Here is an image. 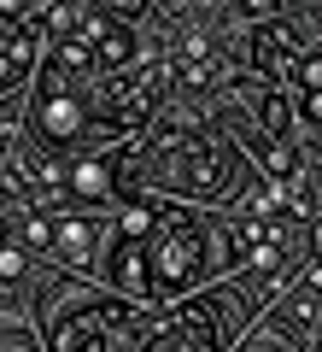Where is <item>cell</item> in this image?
<instances>
[{
  "label": "cell",
  "mask_w": 322,
  "mask_h": 352,
  "mask_svg": "<svg viewBox=\"0 0 322 352\" xmlns=\"http://www.w3.org/2000/svg\"><path fill=\"white\" fill-rule=\"evenodd\" d=\"M147 176L187 200H223V194H235V153L205 129H159Z\"/></svg>",
  "instance_id": "obj_2"
},
{
  "label": "cell",
  "mask_w": 322,
  "mask_h": 352,
  "mask_svg": "<svg viewBox=\"0 0 322 352\" xmlns=\"http://www.w3.org/2000/svg\"><path fill=\"white\" fill-rule=\"evenodd\" d=\"M235 6H240V12H246V18H270L275 6H281V0H235Z\"/></svg>",
  "instance_id": "obj_14"
},
{
  "label": "cell",
  "mask_w": 322,
  "mask_h": 352,
  "mask_svg": "<svg viewBox=\"0 0 322 352\" xmlns=\"http://www.w3.org/2000/svg\"><path fill=\"white\" fill-rule=\"evenodd\" d=\"M299 30L293 24H270V18H264L258 24V41H252V71L264 76V82H275V76L281 71H293L299 65Z\"/></svg>",
  "instance_id": "obj_7"
},
{
  "label": "cell",
  "mask_w": 322,
  "mask_h": 352,
  "mask_svg": "<svg viewBox=\"0 0 322 352\" xmlns=\"http://www.w3.org/2000/svg\"><path fill=\"white\" fill-rule=\"evenodd\" d=\"M287 76H293V88H299V118L322 135V47L299 53V65H293Z\"/></svg>",
  "instance_id": "obj_9"
},
{
  "label": "cell",
  "mask_w": 322,
  "mask_h": 352,
  "mask_svg": "<svg viewBox=\"0 0 322 352\" xmlns=\"http://www.w3.org/2000/svg\"><path fill=\"white\" fill-rule=\"evenodd\" d=\"M112 164L117 159H76L71 164V194H82V200H106V194H112Z\"/></svg>",
  "instance_id": "obj_10"
},
{
  "label": "cell",
  "mask_w": 322,
  "mask_h": 352,
  "mask_svg": "<svg viewBox=\"0 0 322 352\" xmlns=\"http://www.w3.org/2000/svg\"><path fill=\"white\" fill-rule=\"evenodd\" d=\"M258 311L246 300V288H211L187 305H170L164 317H141L135 323V346H159V352H211L229 346L240 335V323Z\"/></svg>",
  "instance_id": "obj_1"
},
{
  "label": "cell",
  "mask_w": 322,
  "mask_h": 352,
  "mask_svg": "<svg viewBox=\"0 0 322 352\" xmlns=\"http://www.w3.org/2000/svg\"><path fill=\"white\" fill-rule=\"evenodd\" d=\"M0 241H6V217H0Z\"/></svg>",
  "instance_id": "obj_18"
},
{
  "label": "cell",
  "mask_w": 322,
  "mask_h": 352,
  "mask_svg": "<svg viewBox=\"0 0 322 352\" xmlns=\"http://www.w3.org/2000/svg\"><path fill=\"white\" fill-rule=\"evenodd\" d=\"M94 241H100V229H94V217H82V212H65L59 217V229H53V252H59L65 264H94Z\"/></svg>",
  "instance_id": "obj_8"
},
{
  "label": "cell",
  "mask_w": 322,
  "mask_h": 352,
  "mask_svg": "<svg viewBox=\"0 0 322 352\" xmlns=\"http://www.w3.org/2000/svg\"><path fill=\"white\" fill-rule=\"evenodd\" d=\"M36 47H41V24H30V18H0V94L24 82V71L36 65Z\"/></svg>",
  "instance_id": "obj_6"
},
{
  "label": "cell",
  "mask_w": 322,
  "mask_h": 352,
  "mask_svg": "<svg viewBox=\"0 0 322 352\" xmlns=\"http://www.w3.org/2000/svg\"><path fill=\"white\" fill-rule=\"evenodd\" d=\"M205 258H211L205 223L194 212H164L152 241H147V294H152V305L182 294V288H194L205 276Z\"/></svg>",
  "instance_id": "obj_3"
},
{
  "label": "cell",
  "mask_w": 322,
  "mask_h": 352,
  "mask_svg": "<svg viewBox=\"0 0 322 352\" xmlns=\"http://www.w3.org/2000/svg\"><path fill=\"white\" fill-rule=\"evenodd\" d=\"M88 124H94V112H88L82 88H76V71H65L59 59H47L41 88H36V100H30V129H36V141H47L53 153L76 147Z\"/></svg>",
  "instance_id": "obj_4"
},
{
  "label": "cell",
  "mask_w": 322,
  "mask_h": 352,
  "mask_svg": "<svg viewBox=\"0 0 322 352\" xmlns=\"http://www.w3.org/2000/svg\"><path fill=\"white\" fill-rule=\"evenodd\" d=\"M100 6H106L112 18H124V24H129V18H141V6H147V0H100Z\"/></svg>",
  "instance_id": "obj_13"
},
{
  "label": "cell",
  "mask_w": 322,
  "mask_h": 352,
  "mask_svg": "<svg viewBox=\"0 0 322 352\" xmlns=\"http://www.w3.org/2000/svg\"><path fill=\"white\" fill-rule=\"evenodd\" d=\"M30 270V247H18V241H0V282H18Z\"/></svg>",
  "instance_id": "obj_12"
},
{
  "label": "cell",
  "mask_w": 322,
  "mask_h": 352,
  "mask_svg": "<svg viewBox=\"0 0 322 352\" xmlns=\"http://www.w3.org/2000/svg\"><path fill=\"white\" fill-rule=\"evenodd\" d=\"M6 153H12V129L0 124V159H6Z\"/></svg>",
  "instance_id": "obj_17"
},
{
  "label": "cell",
  "mask_w": 322,
  "mask_h": 352,
  "mask_svg": "<svg viewBox=\"0 0 322 352\" xmlns=\"http://www.w3.org/2000/svg\"><path fill=\"white\" fill-rule=\"evenodd\" d=\"M30 6L36 0H0V18H30Z\"/></svg>",
  "instance_id": "obj_15"
},
{
  "label": "cell",
  "mask_w": 322,
  "mask_h": 352,
  "mask_svg": "<svg viewBox=\"0 0 322 352\" xmlns=\"http://www.w3.org/2000/svg\"><path fill=\"white\" fill-rule=\"evenodd\" d=\"M141 305V300H135ZM135 305H124V300H94L88 311H76L71 323H59L53 329V346L59 352H76V346H135Z\"/></svg>",
  "instance_id": "obj_5"
},
{
  "label": "cell",
  "mask_w": 322,
  "mask_h": 352,
  "mask_svg": "<svg viewBox=\"0 0 322 352\" xmlns=\"http://www.w3.org/2000/svg\"><path fill=\"white\" fill-rule=\"evenodd\" d=\"M310 252H317V258H322V217H317V223H310Z\"/></svg>",
  "instance_id": "obj_16"
},
{
  "label": "cell",
  "mask_w": 322,
  "mask_h": 352,
  "mask_svg": "<svg viewBox=\"0 0 322 352\" xmlns=\"http://www.w3.org/2000/svg\"><path fill=\"white\" fill-rule=\"evenodd\" d=\"M53 217L47 212H36V206H24V247H36V252H53Z\"/></svg>",
  "instance_id": "obj_11"
}]
</instances>
